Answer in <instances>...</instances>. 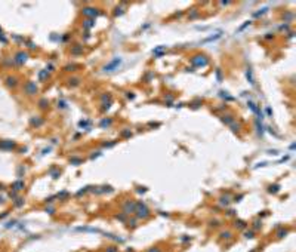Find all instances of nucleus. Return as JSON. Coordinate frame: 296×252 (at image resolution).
I'll use <instances>...</instances> for the list:
<instances>
[{
	"mask_svg": "<svg viewBox=\"0 0 296 252\" xmlns=\"http://www.w3.org/2000/svg\"><path fill=\"white\" fill-rule=\"evenodd\" d=\"M83 15H86V16H91V18H93V16H96L98 13H99V11L98 9H95V8H84L83 9Z\"/></svg>",
	"mask_w": 296,
	"mask_h": 252,
	"instance_id": "nucleus-4",
	"label": "nucleus"
},
{
	"mask_svg": "<svg viewBox=\"0 0 296 252\" xmlns=\"http://www.w3.org/2000/svg\"><path fill=\"white\" fill-rule=\"evenodd\" d=\"M27 59V54H19L18 55V64H22V61Z\"/></svg>",
	"mask_w": 296,
	"mask_h": 252,
	"instance_id": "nucleus-6",
	"label": "nucleus"
},
{
	"mask_svg": "<svg viewBox=\"0 0 296 252\" xmlns=\"http://www.w3.org/2000/svg\"><path fill=\"white\" fill-rule=\"evenodd\" d=\"M148 252H161V251H160L159 248H153V249H150Z\"/></svg>",
	"mask_w": 296,
	"mask_h": 252,
	"instance_id": "nucleus-7",
	"label": "nucleus"
},
{
	"mask_svg": "<svg viewBox=\"0 0 296 252\" xmlns=\"http://www.w3.org/2000/svg\"><path fill=\"white\" fill-rule=\"evenodd\" d=\"M136 209H138V217L139 218H147V217H150V209H148L144 203H138V206H136Z\"/></svg>",
	"mask_w": 296,
	"mask_h": 252,
	"instance_id": "nucleus-1",
	"label": "nucleus"
},
{
	"mask_svg": "<svg viewBox=\"0 0 296 252\" xmlns=\"http://www.w3.org/2000/svg\"><path fill=\"white\" fill-rule=\"evenodd\" d=\"M107 251H108V252H115V248H108Z\"/></svg>",
	"mask_w": 296,
	"mask_h": 252,
	"instance_id": "nucleus-9",
	"label": "nucleus"
},
{
	"mask_svg": "<svg viewBox=\"0 0 296 252\" xmlns=\"http://www.w3.org/2000/svg\"><path fill=\"white\" fill-rule=\"evenodd\" d=\"M15 187H18V188H22L24 185H22V184H21V183H16V184H15Z\"/></svg>",
	"mask_w": 296,
	"mask_h": 252,
	"instance_id": "nucleus-8",
	"label": "nucleus"
},
{
	"mask_svg": "<svg viewBox=\"0 0 296 252\" xmlns=\"http://www.w3.org/2000/svg\"><path fill=\"white\" fill-rule=\"evenodd\" d=\"M120 62H122L120 59H113L110 64H107V65L104 67V71H113L114 68H117V67L120 65Z\"/></svg>",
	"mask_w": 296,
	"mask_h": 252,
	"instance_id": "nucleus-3",
	"label": "nucleus"
},
{
	"mask_svg": "<svg viewBox=\"0 0 296 252\" xmlns=\"http://www.w3.org/2000/svg\"><path fill=\"white\" fill-rule=\"evenodd\" d=\"M246 237H253V233H246Z\"/></svg>",
	"mask_w": 296,
	"mask_h": 252,
	"instance_id": "nucleus-10",
	"label": "nucleus"
},
{
	"mask_svg": "<svg viewBox=\"0 0 296 252\" xmlns=\"http://www.w3.org/2000/svg\"><path fill=\"white\" fill-rule=\"evenodd\" d=\"M191 62H193L194 65H203V64L207 62V58H206L205 55H197V57H194L193 59H191Z\"/></svg>",
	"mask_w": 296,
	"mask_h": 252,
	"instance_id": "nucleus-2",
	"label": "nucleus"
},
{
	"mask_svg": "<svg viewBox=\"0 0 296 252\" xmlns=\"http://www.w3.org/2000/svg\"><path fill=\"white\" fill-rule=\"evenodd\" d=\"M125 209L127 214H130V212H133V211H136V206H135V203L133 202H126L125 203Z\"/></svg>",
	"mask_w": 296,
	"mask_h": 252,
	"instance_id": "nucleus-5",
	"label": "nucleus"
}]
</instances>
